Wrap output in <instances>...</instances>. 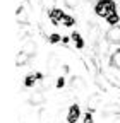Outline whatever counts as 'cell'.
<instances>
[{"instance_id":"obj_1","label":"cell","mask_w":120,"mask_h":123,"mask_svg":"<svg viewBox=\"0 0 120 123\" xmlns=\"http://www.w3.org/2000/svg\"><path fill=\"white\" fill-rule=\"evenodd\" d=\"M94 12L101 17H107L112 12H115V2L113 0H100V2L94 5Z\"/></svg>"},{"instance_id":"obj_2","label":"cell","mask_w":120,"mask_h":123,"mask_svg":"<svg viewBox=\"0 0 120 123\" xmlns=\"http://www.w3.org/2000/svg\"><path fill=\"white\" fill-rule=\"evenodd\" d=\"M79 116H81L79 106H77V104H72L70 110H69V113H67V121H69V123H76V121L79 120Z\"/></svg>"},{"instance_id":"obj_3","label":"cell","mask_w":120,"mask_h":123,"mask_svg":"<svg viewBox=\"0 0 120 123\" xmlns=\"http://www.w3.org/2000/svg\"><path fill=\"white\" fill-rule=\"evenodd\" d=\"M107 39H108V43H120V27L118 26H115L108 31Z\"/></svg>"},{"instance_id":"obj_4","label":"cell","mask_w":120,"mask_h":123,"mask_svg":"<svg viewBox=\"0 0 120 123\" xmlns=\"http://www.w3.org/2000/svg\"><path fill=\"white\" fill-rule=\"evenodd\" d=\"M21 51L27 53L29 56H34V55H36V43H34V41H24Z\"/></svg>"},{"instance_id":"obj_5","label":"cell","mask_w":120,"mask_h":123,"mask_svg":"<svg viewBox=\"0 0 120 123\" xmlns=\"http://www.w3.org/2000/svg\"><path fill=\"white\" fill-rule=\"evenodd\" d=\"M64 12L60 10V9H52L50 10V19H52V22L53 24H58V22H62V19H64Z\"/></svg>"},{"instance_id":"obj_6","label":"cell","mask_w":120,"mask_h":123,"mask_svg":"<svg viewBox=\"0 0 120 123\" xmlns=\"http://www.w3.org/2000/svg\"><path fill=\"white\" fill-rule=\"evenodd\" d=\"M45 103V96H43V92H33L31 98H29V104H33V106H40Z\"/></svg>"},{"instance_id":"obj_7","label":"cell","mask_w":120,"mask_h":123,"mask_svg":"<svg viewBox=\"0 0 120 123\" xmlns=\"http://www.w3.org/2000/svg\"><path fill=\"white\" fill-rule=\"evenodd\" d=\"M70 87L76 89V91H82V89L86 87V82L81 79V77H74V79L70 80Z\"/></svg>"},{"instance_id":"obj_8","label":"cell","mask_w":120,"mask_h":123,"mask_svg":"<svg viewBox=\"0 0 120 123\" xmlns=\"http://www.w3.org/2000/svg\"><path fill=\"white\" fill-rule=\"evenodd\" d=\"M29 58H31V56H29L27 53H24V51H21L17 56H16V65H19V67H22V65H26L27 63V62H29Z\"/></svg>"},{"instance_id":"obj_9","label":"cell","mask_w":120,"mask_h":123,"mask_svg":"<svg viewBox=\"0 0 120 123\" xmlns=\"http://www.w3.org/2000/svg\"><path fill=\"white\" fill-rule=\"evenodd\" d=\"M110 63H112V67H113V68H118V70H120V50H117V51L112 55Z\"/></svg>"},{"instance_id":"obj_10","label":"cell","mask_w":120,"mask_h":123,"mask_svg":"<svg viewBox=\"0 0 120 123\" xmlns=\"http://www.w3.org/2000/svg\"><path fill=\"white\" fill-rule=\"evenodd\" d=\"M96 84L100 86L101 91H108V82L105 80V77H103V75H96Z\"/></svg>"},{"instance_id":"obj_11","label":"cell","mask_w":120,"mask_h":123,"mask_svg":"<svg viewBox=\"0 0 120 123\" xmlns=\"http://www.w3.org/2000/svg\"><path fill=\"white\" fill-rule=\"evenodd\" d=\"M58 63V58H57V55H50V58H48V70L50 72H53V68H55V65Z\"/></svg>"},{"instance_id":"obj_12","label":"cell","mask_w":120,"mask_h":123,"mask_svg":"<svg viewBox=\"0 0 120 123\" xmlns=\"http://www.w3.org/2000/svg\"><path fill=\"white\" fill-rule=\"evenodd\" d=\"M72 39L76 41L77 48H82V46H84V41H82V38H81V34H79V33H74V34H72Z\"/></svg>"},{"instance_id":"obj_13","label":"cell","mask_w":120,"mask_h":123,"mask_svg":"<svg viewBox=\"0 0 120 123\" xmlns=\"http://www.w3.org/2000/svg\"><path fill=\"white\" fill-rule=\"evenodd\" d=\"M36 79H38V75H27L26 79H24V86H26V87H31Z\"/></svg>"},{"instance_id":"obj_14","label":"cell","mask_w":120,"mask_h":123,"mask_svg":"<svg viewBox=\"0 0 120 123\" xmlns=\"http://www.w3.org/2000/svg\"><path fill=\"white\" fill-rule=\"evenodd\" d=\"M107 22H110L112 26L117 24V22H118V14H117V12H112L110 15H107Z\"/></svg>"},{"instance_id":"obj_15","label":"cell","mask_w":120,"mask_h":123,"mask_svg":"<svg viewBox=\"0 0 120 123\" xmlns=\"http://www.w3.org/2000/svg\"><path fill=\"white\" fill-rule=\"evenodd\" d=\"M62 24H64V26H67V27H70V26L76 24V21H74V17H70V15H64Z\"/></svg>"},{"instance_id":"obj_16","label":"cell","mask_w":120,"mask_h":123,"mask_svg":"<svg viewBox=\"0 0 120 123\" xmlns=\"http://www.w3.org/2000/svg\"><path fill=\"white\" fill-rule=\"evenodd\" d=\"M110 82H112L113 86L120 87V74H113V75L110 77Z\"/></svg>"},{"instance_id":"obj_17","label":"cell","mask_w":120,"mask_h":123,"mask_svg":"<svg viewBox=\"0 0 120 123\" xmlns=\"http://www.w3.org/2000/svg\"><path fill=\"white\" fill-rule=\"evenodd\" d=\"M98 101H100V98H98V94H93L91 98H89V108H96V104H98Z\"/></svg>"},{"instance_id":"obj_18","label":"cell","mask_w":120,"mask_h":123,"mask_svg":"<svg viewBox=\"0 0 120 123\" xmlns=\"http://www.w3.org/2000/svg\"><path fill=\"white\" fill-rule=\"evenodd\" d=\"M65 5H67L69 9H76V7L79 5V0H65Z\"/></svg>"},{"instance_id":"obj_19","label":"cell","mask_w":120,"mask_h":123,"mask_svg":"<svg viewBox=\"0 0 120 123\" xmlns=\"http://www.w3.org/2000/svg\"><path fill=\"white\" fill-rule=\"evenodd\" d=\"M98 27H94V26H91V31H89V36H91V39L93 41H96V36H98Z\"/></svg>"},{"instance_id":"obj_20","label":"cell","mask_w":120,"mask_h":123,"mask_svg":"<svg viewBox=\"0 0 120 123\" xmlns=\"http://www.w3.org/2000/svg\"><path fill=\"white\" fill-rule=\"evenodd\" d=\"M50 41H52V43H58V41H60V36H58V34H50Z\"/></svg>"},{"instance_id":"obj_21","label":"cell","mask_w":120,"mask_h":123,"mask_svg":"<svg viewBox=\"0 0 120 123\" xmlns=\"http://www.w3.org/2000/svg\"><path fill=\"white\" fill-rule=\"evenodd\" d=\"M84 123H93V116L89 115V113H87V115H84Z\"/></svg>"},{"instance_id":"obj_22","label":"cell","mask_w":120,"mask_h":123,"mask_svg":"<svg viewBox=\"0 0 120 123\" xmlns=\"http://www.w3.org/2000/svg\"><path fill=\"white\" fill-rule=\"evenodd\" d=\"M57 86H58V87H62V86H64V79H62V77H60V79H58V82H57Z\"/></svg>"},{"instance_id":"obj_23","label":"cell","mask_w":120,"mask_h":123,"mask_svg":"<svg viewBox=\"0 0 120 123\" xmlns=\"http://www.w3.org/2000/svg\"><path fill=\"white\" fill-rule=\"evenodd\" d=\"M113 123H120V118H117V120H115V121H113Z\"/></svg>"}]
</instances>
